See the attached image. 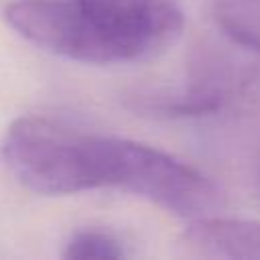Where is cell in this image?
<instances>
[{
  "mask_svg": "<svg viewBox=\"0 0 260 260\" xmlns=\"http://www.w3.org/2000/svg\"><path fill=\"white\" fill-rule=\"evenodd\" d=\"M213 12L232 41L260 53V0H215Z\"/></svg>",
  "mask_w": 260,
  "mask_h": 260,
  "instance_id": "5",
  "label": "cell"
},
{
  "mask_svg": "<svg viewBox=\"0 0 260 260\" xmlns=\"http://www.w3.org/2000/svg\"><path fill=\"white\" fill-rule=\"evenodd\" d=\"M8 171L41 195L100 189L98 136L41 116L14 120L2 140Z\"/></svg>",
  "mask_w": 260,
  "mask_h": 260,
  "instance_id": "3",
  "label": "cell"
},
{
  "mask_svg": "<svg viewBox=\"0 0 260 260\" xmlns=\"http://www.w3.org/2000/svg\"><path fill=\"white\" fill-rule=\"evenodd\" d=\"M100 189L114 187L144 197L162 209L201 219L221 207V191L195 167L140 142L98 136Z\"/></svg>",
  "mask_w": 260,
  "mask_h": 260,
  "instance_id": "2",
  "label": "cell"
},
{
  "mask_svg": "<svg viewBox=\"0 0 260 260\" xmlns=\"http://www.w3.org/2000/svg\"><path fill=\"white\" fill-rule=\"evenodd\" d=\"M183 240L191 252L203 256L260 260V221L209 215L193 219Z\"/></svg>",
  "mask_w": 260,
  "mask_h": 260,
  "instance_id": "4",
  "label": "cell"
},
{
  "mask_svg": "<svg viewBox=\"0 0 260 260\" xmlns=\"http://www.w3.org/2000/svg\"><path fill=\"white\" fill-rule=\"evenodd\" d=\"M65 258L69 260H89V258H122L124 248L120 240H116L112 234L102 230H77L71 234V238L65 244Z\"/></svg>",
  "mask_w": 260,
  "mask_h": 260,
  "instance_id": "6",
  "label": "cell"
},
{
  "mask_svg": "<svg viewBox=\"0 0 260 260\" xmlns=\"http://www.w3.org/2000/svg\"><path fill=\"white\" fill-rule=\"evenodd\" d=\"M4 20L43 51L98 65L154 57L183 30L175 0H16Z\"/></svg>",
  "mask_w": 260,
  "mask_h": 260,
  "instance_id": "1",
  "label": "cell"
}]
</instances>
